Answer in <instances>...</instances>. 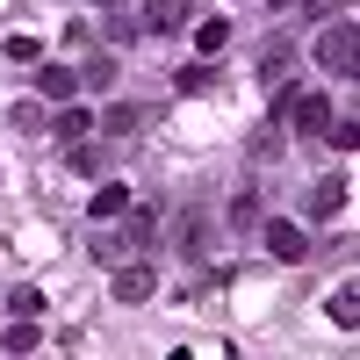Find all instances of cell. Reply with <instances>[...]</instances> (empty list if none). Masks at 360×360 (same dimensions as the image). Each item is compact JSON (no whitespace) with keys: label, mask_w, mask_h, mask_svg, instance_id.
I'll return each instance as SVG.
<instances>
[{"label":"cell","mask_w":360,"mask_h":360,"mask_svg":"<svg viewBox=\"0 0 360 360\" xmlns=\"http://www.w3.org/2000/svg\"><path fill=\"white\" fill-rule=\"evenodd\" d=\"M317 65H324V72H339V79L360 72V29H353V22H332V29L317 37Z\"/></svg>","instance_id":"1"},{"label":"cell","mask_w":360,"mask_h":360,"mask_svg":"<svg viewBox=\"0 0 360 360\" xmlns=\"http://www.w3.org/2000/svg\"><path fill=\"white\" fill-rule=\"evenodd\" d=\"M108 295H115L123 310L152 303V295H159V274H152V259H123V266H115V281H108Z\"/></svg>","instance_id":"2"},{"label":"cell","mask_w":360,"mask_h":360,"mask_svg":"<svg viewBox=\"0 0 360 360\" xmlns=\"http://www.w3.org/2000/svg\"><path fill=\"white\" fill-rule=\"evenodd\" d=\"M259 238H266V252H274L281 266L310 259V231H303V224H288V217H266V224H259Z\"/></svg>","instance_id":"3"},{"label":"cell","mask_w":360,"mask_h":360,"mask_svg":"<svg viewBox=\"0 0 360 360\" xmlns=\"http://www.w3.org/2000/svg\"><path fill=\"white\" fill-rule=\"evenodd\" d=\"M195 22V0H144V29L152 37H173V29Z\"/></svg>","instance_id":"4"},{"label":"cell","mask_w":360,"mask_h":360,"mask_svg":"<svg viewBox=\"0 0 360 360\" xmlns=\"http://www.w3.org/2000/svg\"><path fill=\"white\" fill-rule=\"evenodd\" d=\"M123 209H130V188H123V180H101V188L86 195V217H94V224H115Z\"/></svg>","instance_id":"5"},{"label":"cell","mask_w":360,"mask_h":360,"mask_svg":"<svg viewBox=\"0 0 360 360\" xmlns=\"http://www.w3.org/2000/svg\"><path fill=\"white\" fill-rule=\"evenodd\" d=\"M115 224H123V231H130V245L144 252V245H152V238H159V209L130 195V209H123V217H115Z\"/></svg>","instance_id":"6"},{"label":"cell","mask_w":360,"mask_h":360,"mask_svg":"<svg viewBox=\"0 0 360 360\" xmlns=\"http://www.w3.org/2000/svg\"><path fill=\"white\" fill-rule=\"evenodd\" d=\"M37 94L44 101H72L79 94V72L72 65H44V58H37Z\"/></svg>","instance_id":"7"},{"label":"cell","mask_w":360,"mask_h":360,"mask_svg":"<svg viewBox=\"0 0 360 360\" xmlns=\"http://www.w3.org/2000/svg\"><path fill=\"white\" fill-rule=\"evenodd\" d=\"M144 115H152V108H137V101H115V108H101V115H94V123H101L108 137H137V130H144Z\"/></svg>","instance_id":"8"},{"label":"cell","mask_w":360,"mask_h":360,"mask_svg":"<svg viewBox=\"0 0 360 360\" xmlns=\"http://www.w3.org/2000/svg\"><path fill=\"white\" fill-rule=\"evenodd\" d=\"M65 166H72L79 180H101V173H108V152H101L94 137H79V144H65Z\"/></svg>","instance_id":"9"},{"label":"cell","mask_w":360,"mask_h":360,"mask_svg":"<svg viewBox=\"0 0 360 360\" xmlns=\"http://www.w3.org/2000/svg\"><path fill=\"white\" fill-rule=\"evenodd\" d=\"M339 209H346V173H324L310 188V217H339Z\"/></svg>","instance_id":"10"},{"label":"cell","mask_w":360,"mask_h":360,"mask_svg":"<svg viewBox=\"0 0 360 360\" xmlns=\"http://www.w3.org/2000/svg\"><path fill=\"white\" fill-rule=\"evenodd\" d=\"M288 72H295V44H281V37H274V44L259 51V79H266V86H281Z\"/></svg>","instance_id":"11"},{"label":"cell","mask_w":360,"mask_h":360,"mask_svg":"<svg viewBox=\"0 0 360 360\" xmlns=\"http://www.w3.org/2000/svg\"><path fill=\"white\" fill-rule=\"evenodd\" d=\"M51 130H58V144H79V137H94V108H72V101H65Z\"/></svg>","instance_id":"12"},{"label":"cell","mask_w":360,"mask_h":360,"mask_svg":"<svg viewBox=\"0 0 360 360\" xmlns=\"http://www.w3.org/2000/svg\"><path fill=\"white\" fill-rule=\"evenodd\" d=\"M324 310H332V324H339V332H353V324H360V295H353V281H339Z\"/></svg>","instance_id":"13"},{"label":"cell","mask_w":360,"mask_h":360,"mask_svg":"<svg viewBox=\"0 0 360 360\" xmlns=\"http://www.w3.org/2000/svg\"><path fill=\"white\" fill-rule=\"evenodd\" d=\"M0 346H8V353H37V346H44L37 317H15V332H0Z\"/></svg>","instance_id":"14"},{"label":"cell","mask_w":360,"mask_h":360,"mask_svg":"<svg viewBox=\"0 0 360 360\" xmlns=\"http://www.w3.org/2000/svg\"><path fill=\"white\" fill-rule=\"evenodd\" d=\"M224 44H231V22H202V29H195V51H202V58H217Z\"/></svg>","instance_id":"15"},{"label":"cell","mask_w":360,"mask_h":360,"mask_svg":"<svg viewBox=\"0 0 360 360\" xmlns=\"http://www.w3.org/2000/svg\"><path fill=\"white\" fill-rule=\"evenodd\" d=\"M202 86H209V58H195V65L173 72V94H202Z\"/></svg>","instance_id":"16"},{"label":"cell","mask_w":360,"mask_h":360,"mask_svg":"<svg viewBox=\"0 0 360 360\" xmlns=\"http://www.w3.org/2000/svg\"><path fill=\"white\" fill-rule=\"evenodd\" d=\"M108 79H115V58H86V65H79V86H94V94H101Z\"/></svg>","instance_id":"17"},{"label":"cell","mask_w":360,"mask_h":360,"mask_svg":"<svg viewBox=\"0 0 360 360\" xmlns=\"http://www.w3.org/2000/svg\"><path fill=\"white\" fill-rule=\"evenodd\" d=\"M8 310H15V317H44V295L22 281V288H8Z\"/></svg>","instance_id":"18"},{"label":"cell","mask_w":360,"mask_h":360,"mask_svg":"<svg viewBox=\"0 0 360 360\" xmlns=\"http://www.w3.org/2000/svg\"><path fill=\"white\" fill-rule=\"evenodd\" d=\"M0 51H8L15 65H37V58H44V44H37V37H8V44H0Z\"/></svg>","instance_id":"19"},{"label":"cell","mask_w":360,"mask_h":360,"mask_svg":"<svg viewBox=\"0 0 360 360\" xmlns=\"http://www.w3.org/2000/svg\"><path fill=\"white\" fill-rule=\"evenodd\" d=\"M209 238H217V231H209V224H202V217H195V224H188V231H180V252H195V259H202V252H209Z\"/></svg>","instance_id":"20"},{"label":"cell","mask_w":360,"mask_h":360,"mask_svg":"<svg viewBox=\"0 0 360 360\" xmlns=\"http://www.w3.org/2000/svg\"><path fill=\"white\" fill-rule=\"evenodd\" d=\"M274 152H281V123H274V130H259V137H252V159H274Z\"/></svg>","instance_id":"21"},{"label":"cell","mask_w":360,"mask_h":360,"mask_svg":"<svg viewBox=\"0 0 360 360\" xmlns=\"http://www.w3.org/2000/svg\"><path fill=\"white\" fill-rule=\"evenodd\" d=\"M295 8H310V15H332V8H353V0H295Z\"/></svg>","instance_id":"22"},{"label":"cell","mask_w":360,"mask_h":360,"mask_svg":"<svg viewBox=\"0 0 360 360\" xmlns=\"http://www.w3.org/2000/svg\"><path fill=\"white\" fill-rule=\"evenodd\" d=\"M101 8H123V0H101Z\"/></svg>","instance_id":"23"},{"label":"cell","mask_w":360,"mask_h":360,"mask_svg":"<svg viewBox=\"0 0 360 360\" xmlns=\"http://www.w3.org/2000/svg\"><path fill=\"white\" fill-rule=\"evenodd\" d=\"M274 8H295V0H274Z\"/></svg>","instance_id":"24"}]
</instances>
